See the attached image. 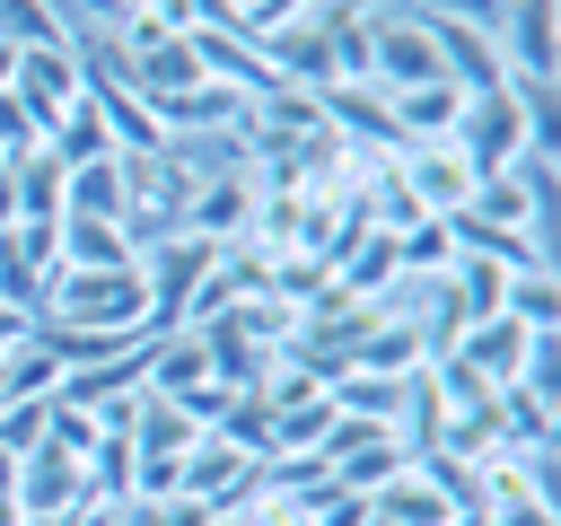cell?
Returning a JSON list of instances; mask_svg holds the SVG:
<instances>
[{"mask_svg": "<svg viewBox=\"0 0 561 526\" xmlns=\"http://www.w3.org/2000/svg\"><path fill=\"white\" fill-rule=\"evenodd\" d=\"M35 324H79V333L131 342V333H149V281H140V263H123V272H53Z\"/></svg>", "mask_w": 561, "mask_h": 526, "instance_id": "obj_1", "label": "cell"}, {"mask_svg": "<svg viewBox=\"0 0 561 526\" xmlns=\"http://www.w3.org/2000/svg\"><path fill=\"white\" fill-rule=\"evenodd\" d=\"M316 114H324V132H333L351 158H403L394 96H386L377 79H359V88H316Z\"/></svg>", "mask_w": 561, "mask_h": 526, "instance_id": "obj_2", "label": "cell"}, {"mask_svg": "<svg viewBox=\"0 0 561 526\" xmlns=\"http://www.w3.org/2000/svg\"><path fill=\"white\" fill-rule=\"evenodd\" d=\"M447 140H456V158L473 167V184H482V175H500V167L526 149V114H517L508 79H500V88H482V96H465V114H456V132H447Z\"/></svg>", "mask_w": 561, "mask_h": 526, "instance_id": "obj_3", "label": "cell"}, {"mask_svg": "<svg viewBox=\"0 0 561 526\" xmlns=\"http://www.w3.org/2000/svg\"><path fill=\"white\" fill-rule=\"evenodd\" d=\"M9 500H18V517H53V526H70L79 508H96V500H88V465H79V456H61V447L18 456Z\"/></svg>", "mask_w": 561, "mask_h": 526, "instance_id": "obj_4", "label": "cell"}, {"mask_svg": "<svg viewBox=\"0 0 561 526\" xmlns=\"http://www.w3.org/2000/svg\"><path fill=\"white\" fill-rule=\"evenodd\" d=\"M491 35L508 79H561V0H508Z\"/></svg>", "mask_w": 561, "mask_h": 526, "instance_id": "obj_5", "label": "cell"}, {"mask_svg": "<svg viewBox=\"0 0 561 526\" xmlns=\"http://www.w3.org/2000/svg\"><path fill=\"white\" fill-rule=\"evenodd\" d=\"M9 96L53 132V114L79 105V53H70V44H26V53L9 61Z\"/></svg>", "mask_w": 561, "mask_h": 526, "instance_id": "obj_6", "label": "cell"}, {"mask_svg": "<svg viewBox=\"0 0 561 526\" xmlns=\"http://www.w3.org/2000/svg\"><path fill=\"white\" fill-rule=\"evenodd\" d=\"M394 167H403V193H412L430 219L465 210V193H473V167L456 158V140H421V149H403Z\"/></svg>", "mask_w": 561, "mask_h": 526, "instance_id": "obj_7", "label": "cell"}, {"mask_svg": "<svg viewBox=\"0 0 561 526\" xmlns=\"http://www.w3.org/2000/svg\"><path fill=\"white\" fill-rule=\"evenodd\" d=\"M245 473H254V456H237L219 430H202V438L175 456V500H202V508H219V500H228Z\"/></svg>", "mask_w": 561, "mask_h": 526, "instance_id": "obj_8", "label": "cell"}, {"mask_svg": "<svg viewBox=\"0 0 561 526\" xmlns=\"http://www.w3.org/2000/svg\"><path fill=\"white\" fill-rule=\"evenodd\" d=\"M447 359H465V368H473L491 395H508V386H517V368H526V324H508V316H491V324H465Z\"/></svg>", "mask_w": 561, "mask_h": 526, "instance_id": "obj_9", "label": "cell"}, {"mask_svg": "<svg viewBox=\"0 0 561 526\" xmlns=\"http://www.w3.org/2000/svg\"><path fill=\"white\" fill-rule=\"evenodd\" d=\"M254 175H219V184H202L193 202H184V228L193 237H210V245H237L245 228H254Z\"/></svg>", "mask_w": 561, "mask_h": 526, "instance_id": "obj_10", "label": "cell"}, {"mask_svg": "<svg viewBox=\"0 0 561 526\" xmlns=\"http://www.w3.org/2000/svg\"><path fill=\"white\" fill-rule=\"evenodd\" d=\"M324 281H333L342 298H368V307H377V298L403 281V254H394V237H386V228H368V237H359V245H351V254H342Z\"/></svg>", "mask_w": 561, "mask_h": 526, "instance_id": "obj_11", "label": "cell"}, {"mask_svg": "<svg viewBox=\"0 0 561 526\" xmlns=\"http://www.w3.org/2000/svg\"><path fill=\"white\" fill-rule=\"evenodd\" d=\"M193 438H202V430H193V412H175V403H158V395H140V403H131V465H175Z\"/></svg>", "mask_w": 561, "mask_h": 526, "instance_id": "obj_12", "label": "cell"}, {"mask_svg": "<svg viewBox=\"0 0 561 526\" xmlns=\"http://www.w3.org/2000/svg\"><path fill=\"white\" fill-rule=\"evenodd\" d=\"M44 158L61 167V175H79V167H96V158H114V132L96 123V105L79 96L70 114H53V132H44Z\"/></svg>", "mask_w": 561, "mask_h": 526, "instance_id": "obj_13", "label": "cell"}, {"mask_svg": "<svg viewBox=\"0 0 561 526\" xmlns=\"http://www.w3.org/2000/svg\"><path fill=\"white\" fill-rule=\"evenodd\" d=\"M456 114H465V88H403L394 96V132H403V149H421V140H447L456 132Z\"/></svg>", "mask_w": 561, "mask_h": 526, "instance_id": "obj_14", "label": "cell"}, {"mask_svg": "<svg viewBox=\"0 0 561 526\" xmlns=\"http://www.w3.org/2000/svg\"><path fill=\"white\" fill-rule=\"evenodd\" d=\"M324 430H333V395L316 386V395H298V403L272 412V447H263V465H280V456H316Z\"/></svg>", "mask_w": 561, "mask_h": 526, "instance_id": "obj_15", "label": "cell"}, {"mask_svg": "<svg viewBox=\"0 0 561 526\" xmlns=\"http://www.w3.org/2000/svg\"><path fill=\"white\" fill-rule=\"evenodd\" d=\"M131 237L114 219H61V272H123Z\"/></svg>", "mask_w": 561, "mask_h": 526, "instance_id": "obj_16", "label": "cell"}, {"mask_svg": "<svg viewBox=\"0 0 561 526\" xmlns=\"http://www.w3.org/2000/svg\"><path fill=\"white\" fill-rule=\"evenodd\" d=\"M500 316L526 324V333H561V272H508Z\"/></svg>", "mask_w": 561, "mask_h": 526, "instance_id": "obj_17", "label": "cell"}, {"mask_svg": "<svg viewBox=\"0 0 561 526\" xmlns=\"http://www.w3.org/2000/svg\"><path fill=\"white\" fill-rule=\"evenodd\" d=\"M61 219H123V167L96 158V167L61 175Z\"/></svg>", "mask_w": 561, "mask_h": 526, "instance_id": "obj_18", "label": "cell"}, {"mask_svg": "<svg viewBox=\"0 0 561 526\" xmlns=\"http://www.w3.org/2000/svg\"><path fill=\"white\" fill-rule=\"evenodd\" d=\"M9 193H18V219H61V167L44 149L9 158Z\"/></svg>", "mask_w": 561, "mask_h": 526, "instance_id": "obj_19", "label": "cell"}, {"mask_svg": "<svg viewBox=\"0 0 561 526\" xmlns=\"http://www.w3.org/2000/svg\"><path fill=\"white\" fill-rule=\"evenodd\" d=\"M53 430V395H9L0 403V456H35Z\"/></svg>", "mask_w": 561, "mask_h": 526, "instance_id": "obj_20", "label": "cell"}, {"mask_svg": "<svg viewBox=\"0 0 561 526\" xmlns=\"http://www.w3.org/2000/svg\"><path fill=\"white\" fill-rule=\"evenodd\" d=\"M0 386H9V395H53V386H61V359L26 333L18 351H0Z\"/></svg>", "mask_w": 561, "mask_h": 526, "instance_id": "obj_21", "label": "cell"}, {"mask_svg": "<svg viewBox=\"0 0 561 526\" xmlns=\"http://www.w3.org/2000/svg\"><path fill=\"white\" fill-rule=\"evenodd\" d=\"M210 430H219L237 456H254V465H263V447H272V412H263V395H228V412H219Z\"/></svg>", "mask_w": 561, "mask_h": 526, "instance_id": "obj_22", "label": "cell"}, {"mask_svg": "<svg viewBox=\"0 0 561 526\" xmlns=\"http://www.w3.org/2000/svg\"><path fill=\"white\" fill-rule=\"evenodd\" d=\"M0 245H9V254H18L26 272H44V281L61 272V219H18V228H9Z\"/></svg>", "mask_w": 561, "mask_h": 526, "instance_id": "obj_23", "label": "cell"}, {"mask_svg": "<svg viewBox=\"0 0 561 526\" xmlns=\"http://www.w3.org/2000/svg\"><path fill=\"white\" fill-rule=\"evenodd\" d=\"M114 526H210L202 500H114Z\"/></svg>", "mask_w": 561, "mask_h": 526, "instance_id": "obj_24", "label": "cell"}, {"mask_svg": "<svg viewBox=\"0 0 561 526\" xmlns=\"http://www.w3.org/2000/svg\"><path fill=\"white\" fill-rule=\"evenodd\" d=\"M96 438H105V421L96 412H70V403H53V430H44V447H61V456H96Z\"/></svg>", "mask_w": 561, "mask_h": 526, "instance_id": "obj_25", "label": "cell"}, {"mask_svg": "<svg viewBox=\"0 0 561 526\" xmlns=\"http://www.w3.org/2000/svg\"><path fill=\"white\" fill-rule=\"evenodd\" d=\"M26 149H44V123H35V114L0 88V158H26Z\"/></svg>", "mask_w": 561, "mask_h": 526, "instance_id": "obj_26", "label": "cell"}, {"mask_svg": "<svg viewBox=\"0 0 561 526\" xmlns=\"http://www.w3.org/2000/svg\"><path fill=\"white\" fill-rule=\"evenodd\" d=\"M298 9H307V0H237V35L254 44L263 26H280V18H298Z\"/></svg>", "mask_w": 561, "mask_h": 526, "instance_id": "obj_27", "label": "cell"}, {"mask_svg": "<svg viewBox=\"0 0 561 526\" xmlns=\"http://www.w3.org/2000/svg\"><path fill=\"white\" fill-rule=\"evenodd\" d=\"M9 473H18V456H0V491H9Z\"/></svg>", "mask_w": 561, "mask_h": 526, "instance_id": "obj_28", "label": "cell"}, {"mask_svg": "<svg viewBox=\"0 0 561 526\" xmlns=\"http://www.w3.org/2000/svg\"><path fill=\"white\" fill-rule=\"evenodd\" d=\"M447 526H482V517H447Z\"/></svg>", "mask_w": 561, "mask_h": 526, "instance_id": "obj_29", "label": "cell"}, {"mask_svg": "<svg viewBox=\"0 0 561 526\" xmlns=\"http://www.w3.org/2000/svg\"><path fill=\"white\" fill-rule=\"evenodd\" d=\"M0 403H9V386H0Z\"/></svg>", "mask_w": 561, "mask_h": 526, "instance_id": "obj_30", "label": "cell"}, {"mask_svg": "<svg viewBox=\"0 0 561 526\" xmlns=\"http://www.w3.org/2000/svg\"><path fill=\"white\" fill-rule=\"evenodd\" d=\"M0 175H9V158H0Z\"/></svg>", "mask_w": 561, "mask_h": 526, "instance_id": "obj_31", "label": "cell"}]
</instances>
